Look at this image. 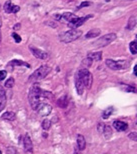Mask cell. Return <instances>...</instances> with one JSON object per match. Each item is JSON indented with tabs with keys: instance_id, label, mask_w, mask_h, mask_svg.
Wrapping results in <instances>:
<instances>
[{
	"instance_id": "cell-1",
	"label": "cell",
	"mask_w": 137,
	"mask_h": 154,
	"mask_svg": "<svg viewBox=\"0 0 137 154\" xmlns=\"http://www.w3.org/2000/svg\"><path fill=\"white\" fill-rule=\"evenodd\" d=\"M41 88L38 84H33V86L30 88L28 99H29V104L33 110H36L37 106L40 103V98H41Z\"/></svg>"
},
{
	"instance_id": "cell-2",
	"label": "cell",
	"mask_w": 137,
	"mask_h": 154,
	"mask_svg": "<svg viewBox=\"0 0 137 154\" xmlns=\"http://www.w3.org/2000/svg\"><path fill=\"white\" fill-rule=\"evenodd\" d=\"M82 35V31L78 29H71L69 31H66L64 33L60 34L59 36V39H60L61 42L63 43H69V42H72L76 39H78L79 37H81Z\"/></svg>"
},
{
	"instance_id": "cell-3",
	"label": "cell",
	"mask_w": 137,
	"mask_h": 154,
	"mask_svg": "<svg viewBox=\"0 0 137 154\" xmlns=\"http://www.w3.org/2000/svg\"><path fill=\"white\" fill-rule=\"evenodd\" d=\"M78 74L80 76V78L82 79L84 87H86L87 89H90L92 86V82H93V77H92V74L89 72V70L86 68H82L81 67V68L78 70Z\"/></svg>"
},
{
	"instance_id": "cell-4",
	"label": "cell",
	"mask_w": 137,
	"mask_h": 154,
	"mask_svg": "<svg viewBox=\"0 0 137 154\" xmlns=\"http://www.w3.org/2000/svg\"><path fill=\"white\" fill-rule=\"evenodd\" d=\"M49 72H50V67L47 66V65H42V66H40L38 69H36L31 75H30L29 80L35 81V80L43 79L44 77L47 76V74H48Z\"/></svg>"
},
{
	"instance_id": "cell-5",
	"label": "cell",
	"mask_w": 137,
	"mask_h": 154,
	"mask_svg": "<svg viewBox=\"0 0 137 154\" xmlns=\"http://www.w3.org/2000/svg\"><path fill=\"white\" fill-rule=\"evenodd\" d=\"M115 39H116V34L115 33L106 34L97 39L95 42H93V46H95V47H104V46H107L108 44L114 41Z\"/></svg>"
},
{
	"instance_id": "cell-6",
	"label": "cell",
	"mask_w": 137,
	"mask_h": 154,
	"mask_svg": "<svg viewBox=\"0 0 137 154\" xmlns=\"http://www.w3.org/2000/svg\"><path fill=\"white\" fill-rule=\"evenodd\" d=\"M105 63H106V65L112 70H121L127 66V63L125 60H122V61H115V60H112V59H107V60H105Z\"/></svg>"
},
{
	"instance_id": "cell-7",
	"label": "cell",
	"mask_w": 137,
	"mask_h": 154,
	"mask_svg": "<svg viewBox=\"0 0 137 154\" xmlns=\"http://www.w3.org/2000/svg\"><path fill=\"white\" fill-rule=\"evenodd\" d=\"M36 111L38 112L40 116H48L52 111V107L51 105L44 103V102H40L36 108Z\"/></svg>"
},
{
	"instance_id": "cell-8",
	"label": "cell",
	"mask_w": 137,
	"mask_h": 154,
	"mask_svg": "<svg viewBox=\"0 0 137 154\" xmlns=\"http://www.w3.org/2000/svg\"><path fill=\"white\" fill-rule=\"evenodd\" d=\"M92 17L91 15H89V16H85V17H75L74 19H73L71 22H69L68 23V26H69L70 28H72V29H76V28H78L81 26L82 24L86 21L88 18H90Z\"/></svg>"
},
{
	"instance_id": "cell-9",
	"label": "cell",
	"mask_w": 137,
	"mask_h": 154,
	"mask_svg": "<svg viewBox=\"0 0 137 154\" xmlns=\"http://www.w3.org/2000/svg\"><path fill=\"white\" fill-rule=\"evenodd\" d=\"M3 8L6 13H17L20 10V7L14 5L11 1H6L3 5Z\"/></svg>"
},
{
	"instance_id": "cell-10",
	"label": "cell",
	"mask_w": 137,
	"mask_h": 154,
	"mask_svg": "<svg viewBox=\"0 0 137 154\" xmlns=\"http://www.w3.org/2000/svg\"><path fill=\"white\" fill-rule=\"evenodd\" d=\"M29 50L31 51V53L38 59H46L48 57V54L44 51H42L41 49H38L36 47H33V46H29Z\"/></svg>"
},
{
	"instance_id": "cell-11",
	"label": "cell",
	"mask_w": 137,
	"mask_h": 154,
	"mask_svg": "<svg viewBox=\"0 0 137 154\" xmlns=\"http://www.w3.org/2000/svg\"><path fill=\"white\" fill-rule=\"evenodd\" d=\"M75 86H76V90L78 95L83 94V90H84V84L82 82V79L80 78L78 72L75 74Z\"/></svg>"
},
{
	"instance_id": "cell-12",
	"label": "cell",
	"mask_w": 137,
	"mask_h": 154,
	"mask_svg": "<svg viewBox=\"0 0 137 154\" xmlns=\"http://www.w3.org/2000/svg\"><path fill=\"white\" fill-rule=\"evenodd\" d=\"M23 144H24V148L25 150L28 152H33V144H32V140L30 138V135L26 133L24 135V138H23Z\"/></svg>"
},
{
	"instance_id": "cell-13",
	"label": "cell",
	"mask_w": 137,
	"mask_h": 154,
	"mask_svg": "<svg viewBox=\"0 0 137 154\" xmlns=\"http://www.w3.org/2000/svg\"><path fill=\"white\" fill-rule=\"evenodd\" d=\"M54 17L58 20H64V21H68V22H71V21L76 17L75 14H73L71 12H66V13H63L62 15H54Z\"/></svg>"
},
{
	"instance_id": "cell-14",
	"label": "cell",
	"mask_w": 137,
	"mask_h": 154,
	"mask_svg": "<svg viewBox=\"0 0 137 154\" xmlns=\"http://www.w3.org/2000/svg\"><path fill=\"white\" fill-rule=\"evenodd\" d=\"M6 93L4 90V87L0 84V111L3 110L6 105Z\"/></svg>"
},
{
	"instance_id": "cell-15",
	"label": "cell",
	"mask_w": 137,
	"mask_h": 154,
	"mask_svg": "<svg viewBox=\"0 0 137 154\" xmlns=\"http://www.w3.org/2000/svg\"><path fill=\"white\" fill-rule=\"evenodd\" d=\"M113 127H114L117 131H125V130L128 128V124H127L126 122H123V121L116 120L113 122Z\"/></svg>"
},
{
	"instance_id": "cell-16",
	"label": "cell",
	"mask_w": 137,
	"mask_h": 154,
	"mask_svg": "<svg viewBox=\"0 0 137 154\" xmlns=\"http://www.w3.org/2000/svg\"><path fill=\"white\" fill-rule=\"evenodd\" d=\"M77 146H78L79 150H84L85 147H86V141H85L83 135L79 134L77 136Z\"/></svg>"
},
{
	"instance_id": "cell-17",
	"label": "cell",
	"mask_w": 137,
	"mask_h": 154,
	"mask_svg": "<svg viewBox=\"0 0 137 154\" xmlns=\"http://www.w3.org/2000/svg\"><path fill=\"white\" fill-rule=\"evenodd\" d=\"M87 57L94 60V61H100L102 59V52H100V51H98V52H89Z\"/></svg>"
},
{
	"instance_id": "cell-18",
	"label": "cell",
	"mask_w": 137,
	"mask_h": 154,
	"mask_svg": "<svg viewBox=\"0 0 137 154\" xmlns=\"http://www.w3.org/2000/svg\"><path fill=\"white\" fill-rule=\"evenodd\" d=\"M101 33L100 29H91L89 32H87L86 35H85V38L89 39V38H95V37H98Z\"/></svg>"
},
{
	"instance_id": "cell-19",
	"label": "cell",
	"mask_w": 137,
	"mask_h": 154,
	"mask_svg": "<svg viewBox=\"0 0 137 154\" xmlns=\"http://www.w3.org/2000/svg\"><path fill=\"white\" fill-rule=\"evenodd\" d=\"M56 104H57L59 107H61V108H65V107L68 105L67 95H63L62 97L59 98V99L57 100V102H56Z\"/></svg>"
},
{
	"instance_id": "cell-20",
	"label": "cell",
	"mask_w": 137,
	"mask_h": 154,
	"mask_svg": "<svg viewBox=\"0 0 137 154\" xmlns=\"http://www.w3.org/2000/svg\"><path fill=\"white\" fill-rule=\"evenodd\" d=\"M15 117H16L15 113L11 111H7L5 113H3V115H2V118H3L4 120H8V121L15 120Z\"/></svg>"
},
{
	"instance_id": "cell-21",
	"label": "cell",
	"mask_w": 137,
	"mask_h": 154,
	"mask_svg": "<svg viewBox=\"0 0 137 154\" xmlns=\"http://www.w3.org/2000/svg\"><path fill=\"white\" fill-rule=\"evenodd\" d=\"M135 26H136V17L135 16H131V17L129 18L128 25H127V29L132 30V29H134V27Z\"/></svg>"
},
{
	"instance_id": "cell-22",
	"label": "cell",
	"mask_w": 137,
	"mask_h": 154,
	"mask_svg": "<svg viewBox=\"0 0 137 154\" xmlns=\"http://www.w3.org/2000/svg\"><path fill=\"white\" fill-rule=\"evenodd\" d=\"M10 65H13V66H26V67H30V65L26 63L25 61H21V60H12L10 62Z\"/></svg>"
},
{
	"instance_id": "cell-23",
	"label": "cell",
	"mask_w": 137,
	"mask_h": 154,
	"mask_svg": "<svg viewBox=\"0 0 137 154\" xmlns=\"http://www.w3.org/2000/svg\"><path fill=\"white\" fill-rule=\"evenodd\" d=\"M120 88H121V89L123 90V91H125V92H133V93L136 92L135 87H133V86H130V85H126V84H121Z\"/></svg>"
},
{
	"instance_id": "cell-24",
	"label": "cell",
	"mask_w": 137,
	"mask_h": 154,
	"mask_svg": "<svg viewBox=\"0 0 137 154\" xmlns=\"http://www.w3.org/2000/svg\"><path fill=\"white\" fill-rule=\"evenodd\" d=\"M102 134L104 135V137L106 139H109L111 137V135H112V130H111V127L108 125H105L104 127V130H103Z\"/></svg>"
},
{
	"instance_id": "cell-25",
	"label": "cell",
	"mask_w": 137,
	"mask_h": 154,
	"mask_svg": "<svg viewBox=\"0 0 137 154\" xmlns=\"http://www.w3.org/2000/svg\"><path fill=\"white\" fill-rule=\"evenodd\" d=\"M92 61L93 60L90 59V58H88V57H86L85 59H83V61H82L81 63V67L82 68H86V69H88L89 67L92 65Z\"/></svg>"
},
{
	"instance_id": "cell-26",
	"label": "cell",
	"mask_w": 137,
	"mask_h": 154,
	"mask_svg": "<svg viewBox=\"0 0 137 154\" xmlns=\"http://www.w3.org/2000/svg\"><path fill=\"white\" fill-rule=\"evenodd\" d=\"M129 49H130V52L133 55H135L137 53V42L136 41H132L129 45Z\"/></svg>"
},
{
	"instance_id": "cell-27",
	"label": "cell",
	"mask_w": 137,
	"mask_h": 154,
	"mask_svg": "<svg viewBox=\"0 0 137 154\" xmlns=\"http://www.w3.org/2000/svg\"><path fill=\"white\" fill-rule=\"evenodd\" d=\"M113 109H114L113 107H109V108L105 109V111H103V113H102V117L104 119H107L111 115V114H112Z\"/></svg>"
},
{
	"instance_id": "cell-28",
	"label": "cell",
	"mask_w": 137,
	"mask_h": 154,
	"mask_svg": "<svg viewBox=\"0 0 137 154\" xmlns=\"http://www.w3.org/2000/svg\"><path fill=\"white\" fill-rule=\"evenodd\" d=\"M51 127V122L48 120V119H44L43 122H42V128L44 130H49Z\"/></svg>"
},
{
	"instance_id": "cell-29",
	"label": "cell",
	"mask_w": 137,
	"mask_h": 154,
	"mask_svg": "<svg viewBox=\"0 0 137 154\" xmlns=\"http://www.w3.org/2000/svg\"><path fill=\"white\" fill-rule=\"evenodd\" d=\"M14 84H15V81H14V78L13 77H9L8 80H6L5 82V87L7 88H12L14 86Z\"/></svg>"
},
{
	"instance_id": "cell-30",
	"label": "cell",
	"mask_w": 137,
	"mask_h": 154,
	"mask_svg": "<svg viewBox=\"0 0 137 154\" xmlns=\"http://www.w3.org/2000/svg\"><path fill=\"white\" fill-rule=\"evenodd\" d=\"M12 37H13L14 40H15V42H17V43H20L21 42V37L17 33H15V32H13L12 33Z\"/></svg>"
},
{
	"instance_id": "cell-31",
	"label": "cell",
	"mask_w": 137,
	"mask_h": 154,
	"mask_svg": "<svg viewBox=\"0 0 137 154\" xmlns=\"http://www.w3.org/2000/svg\"><path fill=\"white\" fill-rule=\"evenodd\" d=\"M89 5H91V3L90 2H88V1H85V2H82L80 5L77 7V9H80V8H83V7H88Z\"/></svg>"
},
{
	"instance_id": "cell-32",
	"label": "cell",
	"mask_w": 137,
	"mask_h": 154,
	"mask_svg": "<svg viewBox=\"0 0 137 154\" xmlns=\"http://www.w3.org/2000/svg\"><path fill=\"white\" fill-rule=\"evenodd\" d=\"M6 75H7V72L5 70H1V71H0V80H4Z\"/></svg>"
},
{
	"instance_id": "cell-33",
	"label": "cell",
	"mask_w": 137,
	"mask_h": 154,
	"mask_svg": "<svg viewBox=\"0 0 137 154\" xmlns=\"http://www.w3.org/2000/svg\"><path fill=\"white\" fill-rule=\"evenodd\" d=\"M104 127H105V124H103V123H99L97 125V130L100 133L103 132V130H104Z\"/></svg>"
},
{
	"instance_id": "cell-34",
	"label": "cell",
	"mask_w": 137,
	"mask_h": 154,
	"mask_svg": "<svg viewBox=\"0 0 137 154\" xmlns=\"http://www.w3.org/2000/svg\"><path fill=\"white\" fill-rule=\"evenodd\" d=\"M136 135H137L136 132H132L131 134L128 135V137H129L130 139L133 140V141H136V140H137V136H136Z\"/></svg>"
},
{
	"instance_id": "cell-35",
	"label": "cell",
	"mask_w": 137,
	"mask_h": 154,
	"mask_svg": "<svg viewBox=\"0 0 137 154\" xmlns=\"http://www.w3.org/2000/svg\"><path fill=\"white\" fill-rule=\"evenodd\" d=\"M7 154H16V150L13 147H8L7 148Z\"/></svg>"
},
{
	"instance_id": "cell-36",
	"label": "cell",
	"mask_w": 137,
	"mask_h": 154,
	"mask_svg": "<svg viewBox=\"0 0 137 154\" xmlns=\"http://www.w3.org/2000/svg\"><path fill=\"white\" fill-rule=\"evenodd\" d=\"M20 27H21V24H20V23H17V24L14 25L13 29H14V30H19V29H20Z\"/></svg>"
},
{
	"instance_id": "cell-37",
	"label": "cell",
	"mask_w": 137,
	"mask_h": 154,
	"mask_svg": "<svg viewBox=\"0 0 137 154\" xmlns=\"http://www.w3.org/2000/svg\"><path fill=\"white\" fill-rule=\"evenodd\" d=\"M136 69H137V66H134V75H136Z\"/></svg>"
},
{
	"instance_id": "cell-38",
	"label": "cell",
	"mask_w": 137,
	"mask_h": 154,
	"mask_svg": "<svg viewBox=\"0 0 137 154\" xmlns=\"http://www.w3.org/2000/svg\"><path fill=\"white\" fill-rule=\"evenodd\" d=\"M2 26V18H1V16H0V27Z\"/></svg>"
},
{
	"instance_id": "cell-39",
	"label": "cell",
	"mask_w": 137,
	"mask_h": 154,
	"mask_svg": "<svg viewBox=\"0 0 137 154\" xmlns=\"http://www.w3.org/2000/svg\"><path fill=\"white\" fill-rule=\"evenodd\" d=\"M1 39H2V33H1V30H0V42H1Z\"/></svg>"
},
{
	"instance_id": "cell-40",
	"label": "cell",
	"mask_w": 137,
	"mask_h": 154,
	"mask_svg": "<svg viewBox=\"0 0 137 154\" xmlns=\"http://www.w3.org/2000/svg\"><path fill=\"white\" fill-rule=\"evenodd\" d=\"M73 154H79V152H78V151H77V150H75V151H74V153H73Z\"/></svg>"
},
{
	"instance_id": "cell-41",
	"label": "cell",
	"mask_w": 137,
	"mask_h": 154,
	"mask_svg": "<svg viewBox=\"0 0 137 154\" xmlns=\"http://www.w3.org/2000/svg\"><path fill=\"white\" fill-rule=\"evenodd\" d=\"M65 1H72V0H65Z\"/></svg>"
},
{
	"instance_id": "cell-42",
	"label": "cell",
	"mask_w": 137,
	"mask_h": 154,
	"mask_svg": "<svg viewBox=\"0 0 137 154\" xmlns=\"http://www.w3.org/2000/svg\"><path fill=\"white\" fill-rule=\"evenodd\" d=\"M0 154H2V152H1V150H0Z\"/></svg>"
}]
</instances>
